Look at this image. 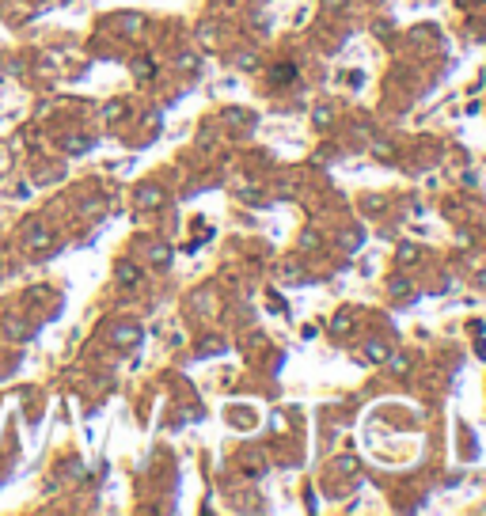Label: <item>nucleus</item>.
<instances>
[{
	"label": "nucleus",
	"instance_id": "nucleus-1",
	"mask_svg": "<svg viewBox=\"0 0 486 516\" xmlns=\"http://www.w3.org/2000/svg\"><path fill=\"white\" fill-rule=\"evenodd\" d=\"M118 281H122V285H133V281H141V270H137L133 262H122V266H118Z\"/></svg>",
	"mask_w": 486,
	"mask_h": 516
},
{
	"label": "nucleus",
	"instance_id": "nucleus-2",
	"mask_svg": "<svg viewBox=\"0 0 486 516\" xmlns=\"http://www.w3.org/2000/svg\"><path fill=\"white\" fill-rule=\"evenodd\" d=\"M137 205H141V209L160 205V190H156V186H145V190H141V198H137Z\"/></svg>",
	"mask_w": 486,
	"mask_h": 516
},
{
	"label": "nucleus",
	"instance_id": "nucleus-3",
	"mask_svg": "<svg viewBox=\"0 0 486 516\" xmlns=\"http://www.w3.org/2000/svg\"><path fill=\"white\" fill-rule=\"evenodd\" d=\"M38 247H50V232H31V239H27V250H38Z\"/></svg>",
	"mask_w": 486,
	"mask_h": 516
},
{
	"label": "nucleus",
	"instance_id": "nucleus-4",
	"mask_svg": "<svg viewBox=\"0 0 486 516\" xmlns=\"http://www.w3.org/2000/svg\"><path fill=\"white\" fill-rule=\"evenodd\" d=\"M114 338H118V342H141V330H137V327H118V330H114Z\"/></svg>",
	"mask_w": 486,
	"mask_h": 516
},
{
	"label": "nucleus",
	"instance_id": "nucleus-5",
	"mask_svg": "<svg viewBox=\"0 0 486 516\" xmlns=\"http://www.w3.org/2000/svg\"><path fill=\"white\" fill-rule=\"evenodd\" d=\"M293 72H297L293 65H277V69H273V84H289V80H293Z\"/></svg>",
	"mask_w": 486,
	"mask_h": 516
},
{
	"label": "nucleus",
	"instance_id": "nucleus-6",
	"mask_svg": "<svg viewBox=\"0 0 486 516\" xmlns=\"http://www.w3.org/2000/svg\"><path fill=\"white\" fill-rule=\"evenodd\" d=\"M399 258H403V262H414V258H418V250L410 247V243H403V247H399Z\"/></svg>",
	"mask_w": 486,
	"mask_h": 516
},
{
	"label": "nucleus",
	"instance_id": "nucleus-7",
	"mask_svg": "<svg viewBox=\"0 0 486 516\" xmlns=\"http://www.w3.org/2000/svg\"><path fill=\"white\" fill-rule=\"evenodd\" d=\"M133 69H137V72H141V76H152V65H148V61H137Z\"/></svg>",
	"mask_w": 486,
	"mask_h": 516
}]
</instances>
